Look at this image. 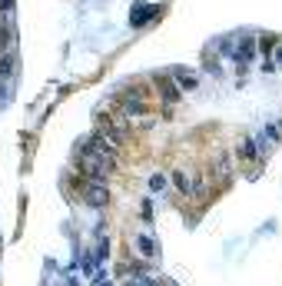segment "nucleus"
<instances>
[{"label":"nucleus","instance_id":"obj_1","mask_svg":"<svg viewBox=\"0 0 282 286\" xmlns=\"http://www.w3.org/2000/svg\"><path fill=\"white\" fill-rule=\"evenodd\" d=\"M176 83H179L183 90H193L196 87V77L189 73V70H176Z\"/></svg>","mask_w":282,"mask_h":286},{"label":"nucleus","instance_id":"obj_2","mask_svg":"<svg viewBox=\"0 0 282 286\" xmlns=\"http://www.w3.org/2000/svg\"><path fill=\"white\" fill-rule=\"evenodd\" d=\"M87 193H90V197H87L90 203H107V186H90Z\"/></svg>","mask_w":282,"mask_h":286},{"label":"nucleus","instance_id":"obj_3","mask_svg":"<svg viewBox=\"0 0 282 286\" xmlns=\"http://www.w3.org/2000/svg\"><path fill=\"white\" fill-rule=\"evenodd\" d=\"M173 183L179 186L183 193H189V180H186V173H183V170H173Z\"/></svg>","mask_w":282,"mask_h":286},{"label":"nucleus","instance_id":"obj_4","mask_svg":"<svg viewBox=\"0 0 282 286\" xmlns=\"http://www.w3.org/2000/svg\"><path fill=\"white\" fill-rule=\"evenodd\" d=\"M249 57H252V40H243V44H239V60L246 64Z\"/></svg>","mask_w":282,"mask_h":286},{"label":"nucleus","instance_id":"obj_5","mask_svg":"<svg viewBox=\"0 0 282 286\" xmlns=\"http://www.w3.org/2000/svg\"><path fill=\"white\" fill-rule=\"evenodd\" d=\"M243 157L249 160V163L256 160V146H252V140H246V143H243Z\"/></svg>","mask_w":282,"mask_h":286},{"label":"nucleus","instance_id":"obj_6","mask_svg":"<svg viewBox=\"0 0 282 286\" xmlns=\"http://www.w3.org/2000/svg\"><path fill=\"white\" fill-rule=\"evenodd\" d=\"M139 253H143V256H153V243L146 240V236H143V240H139Z\"/></svg>","mask_w":282,"mask_h":286},{"label":"nucleus","instance_id":"obj_7","mask_svg":"<svg viewBox=\"0 0 282 286\" xmlns=\"http://www.w3.org/2000/svg\"><path fill=\"white\" fill-rule=\"evenodd\" d=\"M13 70V57H0V73H10Z\"/></svg>","mask_w":282,"mask_h":286},{"label":"nucleus","instance_id":"obj_8","mask_svg":"<svg viewBox=\"0 0 282 286\" xmlns=\"http://www.w3.org/2000/svg\"><path fill=\"white\" fill-rule=\"evenodd\" d=\"M150 186H153V190H163L166 180H163V177H153V180H150Z\"/></svg>","mask_w":282,"mask_h":286},{"label":"nucleus","instance_id":"obj_9","mask_svg":"<svg viewBox=\"0 0 282 286\" xmlns=\"http://www.w3.org/2000/svg\"><path fill=\"white\" fill-rule=\"evenodd\" d=\"M276 60H279V64H282V44H279V50H276Z\"/></svg>","mask_w":282,"mask_h":286}]
</instances>
